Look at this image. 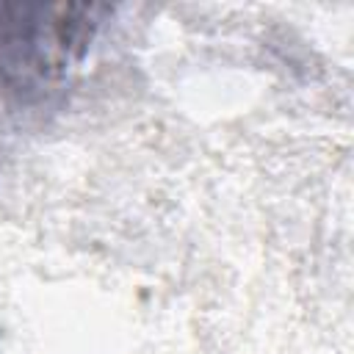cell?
<instances>
[{
  "mask_svg": "<svg viewBox=\"0 0 354 354\" xmlns=\"http://www.w3.org/2000/svg\"><path fill=\"white\" fill-rule=\"evenodd\" d=\"M105 11L97 3H0V94L44 97L88 53Z\"/></svg>",
  "mask_w": 354,
  "mask_h": 354,
  "instance_id": "obj_1",
  "label": "cell"
}]
</instances>
